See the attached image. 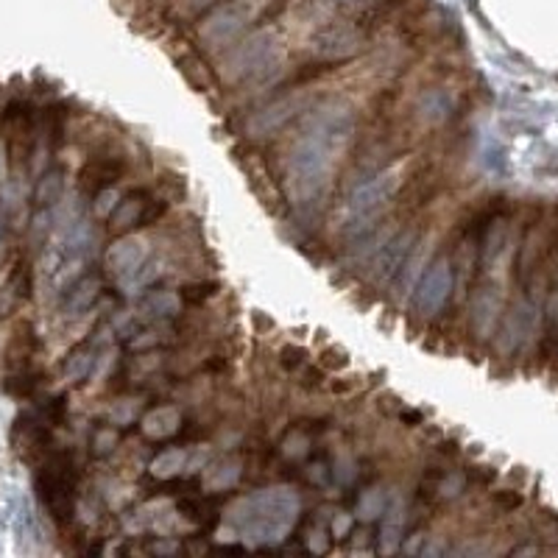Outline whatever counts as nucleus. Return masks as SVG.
I'll list each match as a JSON object with an SVG mask.
<instances>
[{"instance_id": "1", "label": "nucleus", "mask_w": 558, "mask_h": 558, "mask_svg": "<svg viewBox=\"0 0 558 558\" xmlns=\"http://www.w3.org/2000/svg\"><path fill=\"white\" fill-rule=\"evenodd\" d=\"M75 486H79V472L75 460L67 450H56L45 458L43 469L34 477V489L40 497L43 508L51 514L56 525H67L75 511Z\"/></svg>"}, {"instance_id": "2", "label": "nucleus", "mask_w": 558, "mask_h": 558, "mask_svg": "<svg viewBox=\"0 0 558 558\" xmlns=\"http://www.w3.org/2000/svg\"><path fill=\"white\" fill-rule=\"evenodd\" d=\"M452 287H455L452 257L438 255L433 263H428V271L421 274L416 291H413V316L433 318L436 313H441V307L450 302Z\"/></svg>"}, {"instance_id": "3", "label": "nucleus", "mask_w": 558, "mask_h": 558, "mask_svg": "<svg viewBox=\"0 0 558 558\" xmlns=\"http://www.w3.org/2000/svg\"><path fill=\"white\" fill-rule=\"evenodd\" d=\"M34 106L28 101H9L4 114H0V134H4L6 143V157L12 168H20L31 157V145H34Z\"/></svg>"}, {"instance_id": "4", "label": "nucleus", "mask_w": 558, "mask_h": 558, "mask_svg": "<svg viewBox=\"0 0 558 558\" xmlns=\"http://www.w3.org/2000/svg\"><path fill=\"white\" fill-rule=\"evenodd\" d=\"M260 4L263 0H226V4L209 14L204 26L199 28L201 40L213 45H226L229 40H235V36L255 20Z\"/></svg>"}, {"instance_id": "5", "label": "nucleus", "mask_w": 558, "mask_h": 558, "mask_svg": "<svg viewBox=\"0 0 558 558\" xmlns=\"http://www.w3.org/2000/svg\"><path fill=\"white\" fill-rule=\"evenodd\" d=\"M365 28L360 23H330L313 36V53L321 62H343L363 51Z\"/></svg>"}, {"instance_id": "6", "label": "nucleus", "mask_w": 558, "mask_h": 558, "mask_svg": "<svg viewBox=\"0 0 558 558\" xmlns=\"http://www.w3.org/2000/svg\"><path fill=\"white\" fill-rule=\"evenodd\" d=\"M274 34L268 31H260L255 36H248L246 43L235 45L232 51L226 53L224 59V79L226 82H240L246 79V75L257 73L268 59H271L274 53Z\"/></svg>"}, {"instance_id": "7", "label": "nucleus", "mask_w": 558, "mask_h": 558, "mask_svg": "<svg viewBox=\"0 0 558 558\" xmlns=\"http://www.w3.org/2000/svg\"><path fill=\"white\" fill-rule=\"evenodd\" d=\"M165 209H168L165 201L151 199L145 190H134L123 201L114 204V209L109 213V229L114 235H129L131 229L148 226L160 216H165Z\"/></svg>"}, {"instance_id": "8", "label": "nucleus", "mask_w": 558, "mask_h": 558, "mask_svg": "<svg viewBox=\"0 0 558 558\" xmlns=\"http://www.w3.org/2000/svg\"><path fill=\"white\" fill-rule=\"evenodd\" d=\"M399 190V179L394 177V173H382V177L372 179L360 185L352 199H350V216H352V224H363L369 218H374L382 207H386Z\"/></svg>"}, {"instance_id": "9", "label": "nucleus", "mask_w": 558, "mask_h": 558, "mask_svg": "<svg viewBox=\"0 0 558 558\" xmlns=\"http://www.w3.org/2000/svg\"><path fill=\"white\" fill-rule=\"evenodd\" d=\"M416 243H419V229H402V232L397 238H391L389 246L374 257V263L369 268V279L377 287H386L399 274L402 263H405V257L411 255V248Z\"/></svg>"}, {"instance_id": "10", "label": "nucleus", "mask_w": 558, "mask_h": 558, "mask_svg": "<svg viewBox=\"0 0 558 558\" xmlns=\"http://www.w3.org/2000/svg\"><path fill=\"white\" fill-rule=\"evenodd\" d=\"M123 177V160L121 157H109V153H101V157L87 160V165L79 173V187L87 196H98L104 190L118 185V179Z\"/></svg>"}, {"instance_id": "11", "label": "nucleus", "mask_w": 558, "mask_h": 558, "mask_svg": "<svg viewBox=\"0 0 558 558\" xmlns=\"http://www.w3.org/2000/svg\"><path fill=\"white\" fill-rule=\"evenodd\" d=\"M143 260H145V243L131 235H121V240L106 252V265L121 277L140 271Z\"/></svg>"}, {"instance_id": "12", "label": "nucleus", "mask_w": 558, "mask_h": 558, "mask_svg": "<svg viewBox=\"0 0 558 558\" xmlns=\"http://www.w3.org/2000/svg\"><path fill=\"white\" fill-rule=\"evenodd\" d=\"M36 350H40V335H36L34 324L31 321H23L17 324V330L6 346V365L9 369H28L31 358L36 355Z\"/></svg>"}, {"instance_id": "13", "label": "nucleus", "mask_w": 558, "mask_h": 558, "mask_svg": "<svg viewBox=\"0 0 558 558\" xmlns=\"http://www.w3.org/2000/svg\"><path fill=\"white\" fill-rule=\"evenodd\" d=\"M304 98L302 95H287V98L271 104V106H265L257 118H255V129L257 131H271V129H279L282 123H287L294 118V114L302 109Z\"/></svg>"}, {"instance_id": "14", "label": "nucleus", "mask_w": 558, "mask_h": 558, "mask_svg": "<svg viewBox=\"0 0 558 558\" xmlns=\"http://www.w3.org/2000/svg\"><path fill=\"white\" fill-rule=\"evenodd\" d=\"M179 425H182V416H179L177 408H170V405H165V408H153V411L145 413L143 421H140L143 433H145L148 438H153V441H162V438L173 436V433L179 430Z\"/></svg>"}, {"instance_id": "15", "label": "nucleus", "mask_w": 558, "mask_h": 558, "mask_svg": "<svg viewBox=\"0 0 558 558\" xmlns=\"http://www.w3.org/2000/svg\"><path fill=\"white\" fill-rule=\"evenodd\" d=\"M62 193H65V170L51 168V170L43 173L40 182H36V187H34V207L36 209L53 207L62 199Z\"/></svg>"}, {"instance_id": "16", "label": "nucleus", "mask_w": 558, "mask_h": 558, "mask_svg": "<svg viewBox=\"0 0 558 558\" xmlns=\"http://www.w3.org/2000/svg\"><path fill=\"white\" fill-rule=\"evenodd\" d=\"M98 291H101L98 277L87 274L82 279H75L70 285V291L65 294V310L67 313H82V310H87V307L95 302V296H98Z\"/></svg>"}, {"instance_id": "17", "label": "nucleus", "mask_w": 558, "mask_h": 558, "mask_svg": "<svg viewBox=\"0 0 558 558\" xmlns=\"http://www.w3.org/2000/svg\"><path fill=\"white\" fill-rule=\"evenodd\" d=\"M179 313V296L170 291H153L140 302V316L162 321V318H173Z\"/></svg>"}, {"instance_id": "18", "label": "nucleus", "mask_w": 558, "mask_h": 558, "mask_svg": "<svg viewBox=\"0 0 558 558\" xmlns=\"http://www.w3.org/2000/svg\"><path fill=\"white\" fill-rule=\"evenodd\" d=\"M45 374L43 372H31V369H17L12 377L4 380V391L14 399H28L40 391Z\"/></svg>"}, {"instance_id": "19", "label": "nucleus", "mask_w": 558, "mask_h": 558, "mask_svg": "<svg viewBox=\"0 0 558 558\" xmlns=\"http://www.w3.org/2000/svg\"><path fill=\"white\" fill-rule=\"evenodd\" d=\"M6 287H9V294H12L17 302L31 299V291H34V274H31V263H28L26 257H17V260H14Z\"/></svg>"}, {"instance_id": "20", "label": "nucleus", "mask_w": 558, "mask_h": 558, "mask_svg": "<svg viewBox=\"0 0 558 558\" xmlns=\"http://www.w3.org/2000/svg\"><path fill=\"white\" fill-rule=\"evenodd\" d=\"M187 464V452L179 450V447H173V450H165L160 452L157 458L151 460V475L153 477H162V480H173Z\"/></svg>"}, {"instance_id": "21", "label": "nucleus", "mask_w": 558, "mask_h": 558, "mask_svg": "<svg viewBox=\"0 0 558 558\" xmlns=\"http://www.w3.org/2000/svg\"><path fill=\"white\" fill-rule=\"evenodd\" d=\"M402 523H405V514H402L399 503H394V508H389L386 523H382V530H380V550L382 553H394L399 547Z\"/></svg>"}, {"instance_id": "22", "label": "nucleus", "mask_w": 558, "mask_h": 558, "mask_svg": "<svg viewBox=\"0 0 558 558\" xmlns=\"http://www.w3.org/2000/svg\"><path fill=\"white\" fill-rule=\"evenodd\" d=\"M92 358H95V352H92V341H84V343H79L75 346V350L67 355V360H65V377L67 380H82L90 369H92Z\"/></svg>"}, {"instance_id": "23", "label": "nucleus", "mask_w": 558, "mask_h": 558, "mask_svg": "<svg viewBox=\"0 0 558 558\" xmlns=\"http://www.w3.org/2000/svg\"><path fill=\"white\" fill-rule=\"evenodd\" d=\"M179 67H182V75L193 84L196 90H209V70L204 65V59H199L196 53H187L185 59H179Z\"/></svg>"}, {"instance_id": "24", "label": "nucleus", "mask_w": 558, "mask_h": 558, "mask_svg": "<svg viewBox=\"0 0 558 558\" xmlns=\"http://www.w3.org/2000/svg\"><path fill=\"white\" fill-rule=\"evenodd\" d=\"M45 121H48V140H51V148L56 151L62 143H65V121H67V112L65 106H51L48 114H45Z\"/></svg>"}, {"instance_id": "25", "label": "nucleus", "mask_w": 558, "mask_h": 558, "mask_svg": "<svg viewBox=\"0 0 558 558\" xmlns=\"http://www.w3.org/2000/svg\"><path fill=\"white\" fill-rule=\"evenodd\" d=\"M218 469H221V477L209 480V486H213V489H226V486H232L235 480L240 477V464H238V460H226V464H221Z\"/></svg>"}, {"instance_id": "26", "label": "nucleus", "mask_w": 558, "mask_h": 558, "mask_svg": "<svg viewBox=\"0 0 558 558\" xmlns=\"http://www.w3.org/2000/svg\"><path fill=\"white\" fill-rule=\"evenodd\" d=\"M45 419L51 421V425L56 428V425H62L65 421V416H67V397L62 394V397H53L48 405H45Z\"/></svg>"}, {"instance_id": "27", "label": "nucleus", "mask_w": 558, "mask_h": 558, "mask_svg": "<svg viewBox=\"0 0 558 558\" xmlns=\"http://www.w3.org/2000/svg\"><path fill=\"white\" fill-rule=\"evenodd\" d=\"M216 282H196V285H187L185 291H182V299L185 302H204L216 294Z\"/></svg>"}, {"instance_id": "28", "label": "nucleus", "mask_w": 558, "mask_h": 558, "mask_svg": "<svg viewBox=\"0 0 558 558\" xmlns=\"http://www.w3.org/2000/svg\"><path fill=\"white\" fill-rule=\"evenodd\" d=\"M523 503H525V497L519 494V491H511V489H506V491H497L494 494V506L499 508V511H516V508H523Z\"/></svg>"}, {"instance_id": "29", "label": "nucleus", "mask_w": 558, "mask_h": 558, "mask_svg": "<svg viewBox=\"0 0 558 558\" xmlns=\"http://www.w3.org/2000/svg\"><path fill=\"white\" fill-rule=\"evenodd\" d=\"M377 4H380V0H335V6H338L341 12H350V14H358V12H372Z\"/></svg>"}, {"instance_id": "30", "label": "nucleus", "mask_w": 558, "mask_h": 558, "mask_svg": "<svg viewBox=\"0 0 558 558\" xmlns=\"http://www.w3.org/2000/svg\"><path fill=\"white\" fill-rule=\"evenodd\" d=\"M350 528H352V519H350V516H338L335 523H333V530H335V536H338V538H341L346 530H350Z\"/></svg>"}, {"instance_id": "31", "label": "nucleus", "mask_w": 558, "mask_h": 558, "mask_svg": "<svg viewBox=\"0 0 558 558\" xmlns=\"http://www.w3.org/2000/svg\"><path fill=\"white\" fill-rule=\"evenodd\" d=\"M402 419H405V421H413V425H416V421H421V416H419V413H413V411H411V413L405 411V413H402Z\"/></svg>"}]
</instances>
